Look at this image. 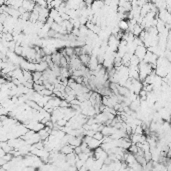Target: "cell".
Here are the masks:
<instances>
[{
  "instance_id": "cell-1",
  "label": "cell",
  "mask_w": 171,
  "mask_h": 171,
  "mask_svg": "<svg viewBox=\"0 0 171 171\" xmlns=\"http://www.w3.org/2000/svg\"><path fill=\"white\" fill-rule=\"evenodd\" d=\"M138 67H139V80L142 82L144 81L145 78H146L153 70H154L152 65L147 63V62H145L144 60H141V62L139 63Z\"/></svg>"
},
{
  "instance_id": "cell-2",
  "label": "cell",
  "mask_w": 171,
  "mask_h": 171,
  "mask_svg": "<svg viewBox=\"0 0 171 171\" xmlns=\"http://www.w3.org/2000/svg\"><path fill=\"white\" fill-rule=\"evenodd\" d=\"M83 141L86 142V143L88 144V146H89V148L90 149H93V150H95L96 148L100 147L101 144H102V141H100V140L96 139V138H94L93 136H87V135H85L83 137Z\"/></svg>"
},
{
  "instance_id": "cell-3",
  "label": "cell",
  "mask_w": 171,
  "mask_h": 171,
  "mask_svg": "<svg viewBox=\"0 0 171 171\" xmlns=\"http://www.w3.org/2000/svg\"><path fill=\"white\" fill-rule=\"evenodd\" d=\"M157 59H158V56L156 55V54L148 50V51H147V53H146V55H145V57H144L143 60H144L145 62H147V63L151 64L153 68L155 69V68H156Z\"/></svg>"
},
{
  "instance_id": "cell-4",
  "label": "cell",
  "mask_w": 171,
  "mask_h": 171,
  "mask_svg": "<svg viewBox=\"0 0 171 171\" xmlns=\"http://www.w3.org/2000/svg\"><path fill=\"white\" fill-rule=\"evenodd\" d=\"M130 140L133 144L138 143H143L147 140V137L144 134H137V133H132L130 135Z\"/></svg>"
},
{
  "instance_id": "cell-5",
  "label": "cell",
  "mask_w": 171,
  "mask_h": 171,
  "mask_svg": "<svg viewBox=\"0 0 171 171\" xmlns=\"http://www.w3.org/2000/svg\"><path fill=\"white\" fill-rule=\"evenodd\" d=\"M105 3H104V0H95L93 1V3L91 4V9L93 11V13H98L103 7H104Z\"/></svg>"
},
{
  "instance_id": "cell-6",
  "label": "cell",
  "mask_w": 171,
  "mask_h": 171,
  "mask_svg": "<svg viewBox=\"0 0 171 171\" xmlns=\"http://www.w3.org/2000/svg\"><path fill=\"white\" fill-rule=\"evenodd\" d=\"M147 51H148V49H147V47L145 46V45H140V46H137V48H136L135 50V55L137 56V57H139L140 60H143L145 55H146Z\"/></svg>"
},
{
  "instance_id": "cell-7",
  "label": "cell",
  "mask_w": 171,
  "mask_h": 171,
  "mask_svg": "<svg viewBox=\"0 0 171 171\" xmlns=\"http://www.w3.org/2000/svg\"><path fill=\"white\" fill-rule=\"evenodd\" d=\"M129 68V77L133 79H139V67L135 65H130Z\"/></svg>"
},
{
  "instance_id": "cell-8",
  "label": "cell",
  "mask_w": 171,
  "mask_h": 171,
  "mask_svg": "<svg viewBox=\"0 0 171 171\" xmlns=\"http://www.w3.org/2000/svg\"><path fill=\"white\" fill-rule=\"evenodd\" d=\"M99 64H100V63H99L97 56H94V55H91V56H90L89 63H88V68H89L90 70H95V69H96L97 67H98Z\"/></svg>"
},
{
  "instance_id": "cell-9",
  "label": "cell",
  "mask_w": 171,
  "mask_h": 171,
  "mask_svg": "<svg viewBox=\"0 0 171 171\" xmlns=\"http://www.w3.org/2000/svg\"><path fill=\"white\" fill-rule=\"evenodd\" d=\"M35 5H36L35 1H32V0H24L22 6L26 9V11L32 12L34 9V7H35Z\"/></svg>"
},
{
  "instance_id": "cell-10",
  "label": "cell",
  "mask_w": 171,
  "mask_h": 171,
  "mask_svg": "<svg viewBox=\"0 0 171 171\" xmlns=\"http://www.w3.org/2000/svg\"><path fill=\"white\" fill-rule=\"evenodd\" d=\"M95 119H96V122L99 124H105V122L108 120L107 116L105 115L104 112H99L95 115Z\"/></svg>"
},
{
  "instance_id": "cell-11",
  "label": "cell",
  "mask_w": 171,
  "mask_h": 171,
  "mask_svg": "<svg viewBox=\"0 0 171 171\" xmlns=\"http://www.w3.org/2000/svg\"><path fill=\"white\" fill-rule=\"evenodd\" d=\"M129 107H130L131 110H133V111H135V112L139 111V110L141 109V100H140V98L132 101L131 104L129 105Z\"/></svg>"
},
{
  "instance_id": "cell-12",
  "label": "cell",
  "mask_w": 171,
  "mask_h": 171,
  "mask_svg": "<svg viewBox=\"0 0 171 171\" xmlns=\"http://www.w3.org/2000/svg\"><path fill=\"white\" fill-rule=\"evenodd\" d=\"M60 152L64 153L65 155L70 154V153L74 152V147H73L72 145H70V144H65V145H63V146L61 147V149H60Z\"/></svg>"
},
{
  "instance_id": "cell-13",
  "label": "cell",
  "mask_w": 171,
  "mask_h": 171,
  "mask_svg": "<svg viewBox=\"0 0 171 171\" xmlns=\"http://www.w3.org/2000/svg\"><path fill=\"white\" fill-rule=\"evenodd\" d=\"M118 26L120 27L122 31H127L129 27V21H127L126 19H121L118 22Z\"/></svg>"
},
{
  "instance_id": "cell-14",
  "label": "cell",
  "mask_w": 171,
  "mask_h": 171,
  "mask_svg": "<svg viewBox=\"0 0 171 171\" xmlns=\"http://www.w3.org/2000/svg\"><path fill=\"white\" fill-rule=\"evenodd\" d=\"M90 56L91 55H89V54L83 53L79 56V58H80V60H81V62L84 64V65L88 66V63H89V60H90Z\"/></svg>"
},
{
  "instance_id": "cell-15",
  "label": "cell",
  "mask_w": 171,
  "mask_h": 171,
  "mask_svg": "<svg viewBox=\"0 0 171 171\" xmlns=\"http://www.w3.org/2000/svg\"><path fill=\"white\" fill-rule=\"evenodd\" d=\"M156 28H157V30H158V32H162L164 29L166 28V23L164 22L163 20H161V19H159L158 18V21H157V24H156Z\"/></svg>"
},
{
  "instance_id": "cell-16",
  "label": "cell",
  "mask_w": 171,
  "mask_h": 171,
  "mask_svg": "<svg viewBox=\"0 0 171 171\" xmlns=\"http://www.w3.org/2000/svg\"><path fill=\"white\" fill-rule=\"evenodd\" d=\"M144 30V28L141 26L140 24H136L135 26H134V28H133V31H132V33L134 34L135 36H139L140 35V33H141L142 31Z\"/></svg>"
},
{
  "instance_id": "cell-17",
  "label": "cell",
  "mask_w": 171,
  "mask_h": 171,
  "mask_svg": "<svg viewBox=\"0 0 171 171\" xmlns=\"http://www.w3.org/2000/svg\"><path fill=\"white\" fill-rule=\"evenodd\" d=\"M38 133H39V135H40V138H41V140H45V139H47V138L50 136V133H49L48 131L45 129V127L43 129H41L40 131H38Z\"/></svg>"
},
{
  "instance_id": "cell-18",
  "label": "cell",
  "mask_w": 171,
  "mask_h": 171,
  "mask_svg": "<svg viewBox=\"0 0 171 171\" xmlns=\"http://www.w3.org/2000/svg\"><path fill=\"white\" fill-rule=\"evenodd\" d=\"M130 58H131V56L129 55L128 53L125 54V55L122 57V65L127 66V67L130 66Z\"/></svg>"
},
{
  "instance_id": "cell-19",
  "label": "cell",
  "mask_w": 171,
  "mask_h": 171,
  "mask_svg": "<svg viewBox=\"0 0 171 171\" xmlns=\"http://www.w3.org/2000/svg\"><path fill=\"white\" fill-rule=\"evenodd\" d=\"M140 62H141V60H140L139 57H137L135 54H133V55L131 56V58H130V65L138 66V65H139Z\"/></svg>"
},
{
  "instance_id": "cell-20",
  "label": "cell",
  "mask_w": 171,
  "mask_h": 171,
  "mask_svg": "<svg viewBox=\"0 0 171 171\" xmlns=\"http://www.w3.org/2000/svg\"><path fill=\"white\" fill-rule=\"evenodd\" d=\"M58 16H60L59 11H58L56 8H51L50 12H49V17H51V18L54 19V21H55V19L57 18Z\"/></svg>"
},
{
  "instance_id": "cell-21",
  "label": "cell",
  "mask_w": 171,
  "mask_h": 171,
  "mask_svg": "<svg viewBox=\"0 0 171 171\" xmlns=\"http://www.w3.org/2000/svg\"><path fill=\"white\" fill-rule=\"evenodd\" d=\"M42 74H43V72H41V71H33L32 72V75H33V80H34V82L35 81H37V80H40V79H42Z\"/></svg>"
},
{
  "instance_id": "cell-22",
  "label": "cell",
  "mask_w": 171,
  "mask_h": 171,
  "mask_svg": "<svg viewBox=\"0 0 171 171\" xmlns=\"http://www.w3.org/2000/svg\"><path fill=\"white\" fill-rule=\"evenodd\" d=\"M64 50L66 52V56H69V57H71V56H73L75 54V49L72 46H67Z\"/></svg>"
},
{
  "instance_id": "cell-23",
  "label": "cell",
  "mask_w": 171,
  "mask_h": 171,
  "mask_svg": "<svg viewBox=\"0 0 171 171\" xmlns=\"http://www.w3.org/2000/svg\"><path fill=\"white\" fill-rule=\"evenodd\" d=\"M39 93L42 95H44V96H52V95H54L53 90L47 89V88H44V89H43L42 91H40Z\"/></svg>"
},
{
  "instance_id": "cell-24",
  "label": "cell",
  "mask_w": 171,
  "mask_h": 171,
  "mask_svg": "<svg viewBox=\"0 0 171 171\" xmlns=\"http://www.w3.org/2000/svg\"><path fill=\"white\" fill-rule=\"evenodd\" d=\"M44 88H45V85H44V84L34 83L33 89L35 90V91H37V92H40V91H42V90L44 89Z\"/></svg>"
},
{
  "instance_id": "cell-25",
  "label": "cell",
  "mask_w": 171,
  "mask_h": 171,
  "mask_svg": "<svg viewBox=\"0 0 171 171\" xmlns=\"http://www.w3.org/2000/svg\"><path fill=\"white\" fill-rule=\"evenodd\" d=\"M138 150H139V147H138L137 144H133L130 146V148H129V151H130L131 153H133V154H137Z\"/></svg>"
},
{
  "instance_id": "cell-26",
  "label": "cell",
  "mask_w": 171,
  "mask_h": 171,
  "mask_svg": "<svg viewBox=\"0 0 171 171\" xmlns=\"http://www.w3.org/2000/svg\"><path fill=\"white\" fill-rule=\"evenodd\" d=\"M93 137L96 138V139H98V140H100V141H102V139L104 138V134H103L101 131H96L94 133V135H93Z\"/></svg>"
},
{
  "instance_id": "cell-27",
  "label": "cell",
  "mask_w": 171,
  "mask_h": 171,
  "mask_svg": "<svg viewBox=\"0 0 171 171\" xmlns=\"http://www.w3.org/2000/svg\"><path fill=\"white\" fill-rule=\"evenodd\" d=\"M84 164H85V161H83V160H81L79 157L77 158V160H76V163H75V165H76L77 169L80 170V169H81V167L84 165Z\"/></svg>"
},
{
  "instance_id": "cell-28",
  "label": "cell",
  "mask_w": 171,
  "mask_h": 171,
  "mask_svg": "<svg viewBox=\"0 0 171 171\" xmlns=\"http://www.w3.org/2000/svg\"><path fill=\"white\" fill-rule=\"evenodd\" d=\"M144 157H145V159H146L147 161H150V160H152V153H151V151L144 152Z\"/></svg>"
},
{
  "instance_id": "cell-29",
  "label": "cell",
  "mask_w": 171,
  "mask_h": 171,
  "mask_svg": "<svg viewBox=\"0 0 171 171\" xmlns=\"http://www.w3.org/2000/svg\"><path fill=\"white\" fill-rule=\"evenodd\" d=\"M81 152H82L81 146H75V147H74V153H76L77 155H79Z\"/></svg>"
},
{
  "instance_id": "cell-30",
  "label": "cell",
  "mask_w": 171,
  "mask_h": 171,
  "mask_svg": "<svg viewBox=\"0 0 171 171\" xmlns=\"http://www.w3.org/2000/svg\"><path fill=\"white\" fill-rule=\"evenodd\" d=\"M148 2H149V0H138V5L141 7V6H143L144 4L148 3Z\"/></svg>"
},
{
  "instance_id": "cell-31",
  "label": "cell",
  "mask_w": 171,
  "mask_h": 171,
  "mask_svg": "<svg viewBox=\"0 0 171 171\" xmlns=\"http://www.w3.org/2000/svg\"><path fill=\"white\" fill-rule=\"evenodd\" d=\"M6 153H7V152H6V151L4 150L3 148H0V157H4L6 155Z\"/></svg>"
},
{
  "instance_id": "cell-32",
  "label": "cell",
  "mask_w": 171,
  "mask_h": 171,
  "mask_svg": "<svg viewBox=\"0 0 171 171\" xmlns=\"http://www.w3.org/2000/svg\"><path fill=\"white\" fill-rule=\"evenodd\" d=\"M62 1H63V2H65V1H67V0H62Z\"/></svg>"
}]
</instances>
